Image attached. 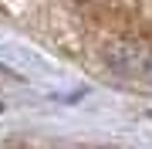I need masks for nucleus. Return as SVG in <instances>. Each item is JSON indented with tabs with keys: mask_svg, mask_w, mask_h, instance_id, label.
Listing matches in <instances>:
<instances>
[{
	"mask_svg": "<svg viewBox=\"0 0 152 149\" xmlns=\"http://www.w3.org/2000/svg\"><path fill=\"white\" fill-rule=\"evenodd\" d=\"M149 78H152V65H149Z\"/></svg>",
	"mask_w": 152,
	"mask_h": 149,
	"instance_id": "f257e3e1",
	"label": "nucleus"
}]
</instances>
